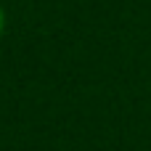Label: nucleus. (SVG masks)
<instances>
[{"label": "nucleus", "instance_id": "obj_1", "mask_svg": "<svg viewBox=\"0 0 151 151\" xmlns=\"http://www.w3.org/2000/svg\"><path fill=\"white\" fill-rule=\"evenodd\" d=\"M0 29H3V11H0Z\"/></svg>", "mask_w": 151, "mask_h": 151}]
</instances>
